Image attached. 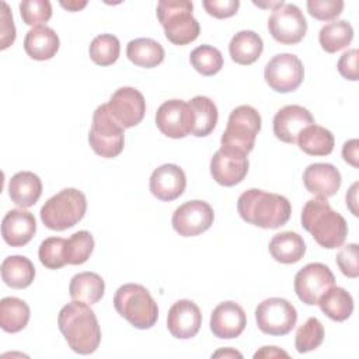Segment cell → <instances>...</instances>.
I'll list each match as a JSON object with an SVG mask.
<instances>
[{
    "label": "cell",
    "instance_id": "cell-35",
    "mask_svg": "<svg viewBox=\"0 0 359 359\" xmlns=\"http://www.w3.org/2000/svg\"><path fill=\"white\" fill-rule=\"evenodd\" d=\"M91 60L98 66H109L115 63L121 53L119 39L112 34L97 35L88 48Z\"/></svg>",
    "mask_w": 359,
    "mask_h": 359
},
{
    "label": "cell",
    "instance_id": "cell-22",
    "mask_svg": "<svg viewBox=\"0 0 359 359\" xmlns=\"http://www.w3.org/2000/svg\"><path fill=\"white\" fill-rule=\"evenodd\" d=\"M36 231V222L31 212L11 209L6 213L1 222L3 240L10 247H22L28 244Z\"/></svg>",
    "mask_w": 359,
    "mask_h": 359
},
{
    "label": "cell",
    "instance_id": "cell-5",
    "mask_svg": "<svg viewBox=\"0 0 359 359\" xmlns=\"http://www.w3.org/2000/svg\"><path fill=\"white\" fill-rule=\"evenodd\" d=\"M192 10L194 4L188 0H160L157 3V18L171 43L184 46L199 36L201 27L192 15Z\"/></svg>",
    "mask_w": 359,
    "mask_h": 359
},
{
    "label": "cell",
    "instance_id": "cell-36",
    "mask_svg": "<svg viewBox=\"0 0 359 359\" xmlns=\"http://www.w3.org/2000/svg\"><path fill=\"white\" fill-rule=\"evenodd\" d=\"M192 67L202 76H213L223 67L222 52L212 45H201L189 55Z\"/></svg>",
    "mask_w": 359,
    "mask_h": 359
},
{
    "label": "cell",
    "instance_id": "cell-4",
    "mask_svg": "<svg viewBox=\"0 0 359 359\" xmlns=\"http://www.w3.org/2000/svg\"><path fill=\"white\" fill-rule=\"evenodd\" d=\"M114 307L137 330L151 328L158 318V307L150 292L139 283H125L114 294Z\"/></svg>",
    "mask_w": 359,
    "mask_h": 359
},
{
    "label": "cell",
    "instance_id": "cell-7",
    "mask_svg": "<svg viewBox=\"0 0 359 359\" xmlns=\"http://www.w3.org/2000/svg\"><path fill=\"white\" fill-rule=\"evenodd\" d=\"M261 130V115L251 105H240L230 112L226 130L220 143L248 154L255 144V137Z\"/></svg>",
    "mask_w": 359,
    "mask_h": 359
},
{
    "label": "cell",
    "instance_id": "cell-46",
    "mask_svg": "<svg viewBox=\"0 0 359 359\" xmlns=\"http://www.w3.org/2000/svg\"><path fill=\"white\" fill-rule=\"evenodd\" d=\"M359 140L358 139H351L348 142L344 143V147H342V157L344 160L351 164L352 167L358 168L359 167Z\"/></svg>",
    "mask_w": 359,
    "mask_h": 359
},
{
    "label": "cell",
    "instance_id": "cell-2",
    "mask_svg": "<svg viewBox=\"0 0 359 359\" xmlns=\"http://www.w3.org/2000/svg\"><path fill=\"white\" fill-rule=\"evenodd\" d=\"M240 217L261 229H279L292 215V206L286 196L251 188L243 192L237 201Z\"/></svg>",
    "mask_w": 359,
    "mask_h": 359
},
{
    "label": "cell",
    "instance_id": "cell-21",
    "mask_svg": "<svg viewBox=\"0 0 359 359\" xmlns=\"http://www.w3.org/2000/svg\"><path fill=\"white\" fill-rule=\"evenodd\" d=\"M341 172L330 163L310 164L303 172V184L306 189L321 198L334 196L341 187Z\"/></svg>",
    "mask_w": 359,
    "mask_h": 359
},
{
    "label": "cell",
    "instance_id": "cell-15",
    "mask_svg": "<svg viewBox=\"0 0 359 359\" xmlns=\"http://www.w3.org/2000/svg\"><path fill=\"white\" fill-rule=\"evenodd\" d=\"M248 165L245 153L222 146L210 158V174L219 185L234 187L245 178Z\"/></svg>",
    "mask_w": 359,
    "mask_h": 359
},
{
    "label": "cell",
    "instance_id": "cell-20",
    "mask_svg": "<svg viewBox=\"0 0 359 359\" xmlns=\"http://www.w3.org/2000/svg\"><path fill=\"white\" fill-rule=\"evenodd\" d=\"M314 123L310 111L302 105H286L273 116V135L285 143H296L299 133L309 125Z\"/></svg>",
    "mask_w": 359,
    "mask_h": 359
},
{
    "label": "cell",
    "instance_id": "cell-23",
    "mask_svg": "<svg viewBox=\"0 0 359 359\" xmlns=\"http://www.w3.org/2000/svg\"><path fill=\"white\" fill-rule=\"evenodd\" d=\"M42 194V181L32 171H20L10 178L8 196L20 208L34 206Z\"/></svg>",
    "mask_w": 359,
    "mask_h": 359
},
{
    "label": "cell",
    "instance_id": "cell-17",
    "mask_svg": "<svg viewBox=\"0 0 359 359\" xmlns=\"http://www.w3.org/2000/svg\"><path fill=\"white\" fill-rule=\"evenodd\" d=\"M247 325L244 309L231 300L219 303L210 314V331L220 339H233L241 335Z\"/></svg>",
    "mask_w": 359,
    "mask_h": 359
},
{
    "label": "cell",
    "instance_id": "cell-43",
    "mask_svg": "<svg viewBox=\"0 0 359 359\" xmlns=\"http://www.w3.org/2000/svg\"><path fill=\"white\" fill-rule=\"evenodd\" d=\"M202 4L209 15L220 20L233 17L240 7L238 0H203Z\"/></svg>",
    "mask_w": 359,
    "mask_h": 359
},
{
    "label": "cell",
    "instance_id": "cell-33",
    "mask_svg": "<svg viewBox=\"0 0 359 359\" xmlns=\"http://www.w3.org/2000/svg\"><path fill=\"white\" fill-rule=\"evenodd\" d=\"M29 306L18 297H4L0 302V327L6 332H18L29 321Z\"/></svg>",
    "mask_w": 359,
    "mask_h": 359
},
{
    "label": "cell",
    "instance_id": "cell-45",
    "mask_svg": "<svg viewBox=\"0 0 359 359\" xmlns=\"http://www.w3.org/2000/svg\"><path fill=\"white\" fill-rule=\"evenodd\" d=\"M15 39V27L13 21V14L6 1H1V49L8 48Z\"/></svg>",
    "mask_w": 359,
    "mask_h": 359
},
{
    "label": "cell",
    "instance_id": "cell-1",
    "mask_svg": "<svg viewBox=\"0 0 359 359\" xmlns=\"http://www.w3.org/2000/svg\"><path fill=\"white\" fill-rule=\"evenodd\" d=\"M57 325L67 345L79 355H90L101 342V328L90 304L72 300L57 314Z\"/></svg>",
    "mask_w": 359,
    "mask_h": 359
},
{
    "label": "cell",
    "instance_id": "cell-32",
    "mask_svg": "<svg viewBox=\"0 0 359 359\" xmlns=\"http://www.w3.org/2000/svg\"><path fill=\"white\" fill-rule=\"evenodd\" d=\"M188 104L194 112V128L191 135L196 137L210 135L216 128L219 118L216 104L205 95H195Z\"/></svg>",
    "mask_w": 359,
    "mask_h": 359
},
{
    "label": "cell",
    "instance_id": "cell-6",
    "mask_svg": "<svg viewBox=\"0 0 359 359\" xmlns=\"http://www.w3.org/2000/svg\"><path fill=\"white\" fill-rule=\"evenodd\" d=\"M86 195L76 188H65L41 208V220L49 230L63 231L76 226L86 215Z\"/></svg>",
    "mask_w": 359,
    "mask_h": 359
},
{
    "label": "cell",
    "instance_id": "cell-50",
    "mask_svg": "<svg viewBox=\"0 0 359 359\" xmlns=\"http://www.w3.org/2000/svg\"><path fill=\"white\" fill-rule=\"evenodd\" d=\"M60 6L67 11H79L87 6V1H60Z\"/></svg>",
    "mask_w": 359,
    "mask_h": 359
},
{
    "label": "cell",
    "instance_id": "cell-12",
    "mask_svg": "<svg viewBox=\"0 0 359 359\" xmlns=\"http://www.w3.org/2000/svg\"><path fill=\"white\" fill-rule=\"evenodd\" d=\"M215 220L212 206L201 199L180 205L171 217L172 229L182 237H195L210 229Z\"/></svg>",
    "mask_w": 359,
    "mask_h": 359
},
{
    "label": "cell",
    "instance_id": "cell-14",
    "mask_svg": "<svg viewBox=\"0 0 359 359\" xmlns=\"http://www.w3.org/2000/svg\"><path fill=\"white\" fill-rule=\"evenodd\" d=\"M158 130L171 139H182L192 133L194 112L182 100L164 101L156 114Z\"/></svg>",
    "mask_w": 359,
    "mask_h": 359
},
{
    "label": "cell",
    "instance_id": "cell-39",
    "mask_svg": "<svg viewBox=\"0 0 359 359\" xmlns=\"http://www.w3.org/2000/svg\"><path fill=\"white\" fill-rule=\"evenodd\" d=\"M41 264L48 269H59L67 264L66 261V240L62 237L45 238L38 250Z\"/></svg>",
    "mask_w": 359,
    "mask_h": 359
},
{
    "label": "cell",
    "instance_id": "cell-37",
    "mask_svg": "<svg viewBox=\"0 0 359 359\" xmlns=\"http://www.w3.org/2000/svg\"><path fill=\"white\" fill-rule=\"evenodd\" d=\"M324 327L316 317H310L302 324L294 337V346L299 353H307L318 348L324 341Z\"/></svg>",
    "mask_w": 359,
    "mask_h": 359
},
{
    "label": "cell",
    "instance_id": "cell-25",
    "mask_svg": "<svg viewBox=\"0 0 359 359\" xmlns=\"http://www.w3.org/2000/svg\"><path fill=\"white\" fill-rule=\"evenodd\" d=\"M262 50H264L262 38L251 29H244L237 32L229 43V53L231 60L243 66H248L257 62Z\"/></svg>",
    "mask_w": 359,
    "mask_h": 359
},
{
    "label": "cell",
    "instance_id": "cell-49",
    "mask_svg": "<svg viewBox=\"0 0 359 359\" xmlns=\"http://www.w3.org/2000/svg\"><path fill=\"white\" fill-rule=\"evenodd\" d=\"M212 358H243V355L231 348H224L212 355Z\"/></svg>",
    "mask_w": 359,
    "mask_h": 359
},
{
    "label": "cell",
    "instance_id": "cell-13",
    "mask_svg": "<svg viewBox=\"0 0 359 359\" xmlns=\"http://www.w3.org/2000/svg\"><path fill=\"white\" fill-rule=\"evenodd\" d=\"M335 283L331 269L321 262H311L303 266L294 276V292L307 306H314L324 292Z\"/></svg>",
    "mask_w": 359,
    "mask_h": 359
},
{
    "label": "cell",
    "instance_id": "cell-18",
    "mask_svg": "<svg viewBox=\"0 0 359 359\" xmlns=\"http://www.w3.org/2000/svg\"><path fill=\"white\" fill-rule=\"evenodd\" d=\"M202 325V313L199 307L188 299L175 302L167 314V328L177 339H189L195 337Z\"/></svg>",
    "mask_w": 359,
    "mask_h": 359
},
{
    "label": "cell",
    "instance_id": "cell-16",
    "mask_svg": "<svg viewBox=\"0 0 359 359\" xmlns=\"http://www.w3.org/2000/svg\"><path fill=\"white\" fill-rule=\"evenodd\" d=\"M111 116L123 129L133 128L142 122L146 112L143 94L133 87L118 88L107 102Z\"/></svg>",
    "mask_w": 359,
    "mask_h": 359
},
{
    "label": "cell",
    "instance_id": "cell-24",
    "mask_svg": "<svg viewBox=\"0 0 359 359\" xmlns=\"http://www.w3.org/2000/svg\"><path fill=\"white\" fill-rule=\"evenodd\" d=\"M59 45L57 34L46 25L31 28L24 39V49L34 60L52 59L59 50Z\"/></svg>",
    "mask_w": 359,
    "mask_h": 359
},
{
    "label": "cell",
    "instance_id": "cell-10",
    "mask_svg": "<svg viewBox=\"0 0 359 359\" xmlns=\"http://www.w3.org/2000/svg\"><path fill=\"white\" fill-rule=\"evenodd\" d=\"M264 77L273 91L290 93L303 83L304 67L296 55L278 53L266 63Z\"/></svg>",
    "mask_w": 359,
    "mask_h": 359
},
{
    "label": "cell",
    "instance_id": "cell-38",
    "mask_svg": "<svg viewBox=\"0 0 359 359\" xmlns=\"http://www.w3.org/2000/svg\"><path fill=\"white\" fill-rule=\"evenodd\" d=\"M94 251V237L87 230H80L66 240V261L70 265L84 264Z\"/></svg>",
    "mask_w": 359,
    "mask_h": 359
},
{
    "label": "cell",
    "instance_id": "cell-42",
    "mask_svg": "<svg viewBox=\"0 0 359 359\" xmlns=\"http://www.w3.org/2000/svg\"><path fill=\"white\" fill-rule=\"evenodd\" d=\"M307 10L311 17L320 21H332L344 10L341 0H309Z\"/></svg>",
    "mask_w": 359,
    "mask_h": 359
},
{
    "label": "cell",
    "instance_id": "cell-31",
    "mask_svg": "<svg viewBox=\"0 0 359 359\" xmlns=\"http://www.w3.org/2000/svg\"><path fill=\"white\" fill-rule=\"evenodd\" d=\"M126 56L133 65L151 69L164 60L165 52L161 43L151 38H136L128 43Z\"/></svg>",
    "mask_w": 359,
    "mask_h": 359
},
{
    "label": "cell",
    "instance_id": "cell-47",
    "mask_svg": "<svg viewBox=\"0 0 359 359\" xmlns=\"http://www.w3.org/2000/svg\"><path fill=\"white\" fill-rule=\"evenodd\" d=\"M280 356L287 358L289 353L279 349L278 346H262L259 351H257L254 353L255 359H258V358H280Z\"/></svg>",
    "mask_w": 359,
    "mask_h": 359
},
{
    "label": "cell",
    "instance_id": "cell-8",
    "mask_svg": "<svg viewBox=\"0 0 359 359\" xmlns=\"http://www.w3.org/2000/svg\"><path fill=\"white\" fill-rule=\"evenodd\" d=\"M88 143L95 154L104 158L119 156L125 144L123 128L111 116L107 104L97 107L88 132Z\"/></svg>",
    "mask_w": 359,
    "mask_h": 359
},
{
    "label": "cell",
    "instance_id": "cell-44",
    "mask_svg": "<svg viewBox=\"0 0 359 359\" xmlns=\"http://www.w3.org/2000/svg\"><path fill=\"white\" fill-rule=\"evenodd\" d=\"M358 59H359V50L358 49H349L342 53V56L338 60V72L339 74L351 81H356L359 79V67H358Z\"/></svg>",
    "mask_w": 359,
    "mask_h": 359
},
{
    "label": "cell",
    "instance_id": "cell-34",
    "mask_svg": "<svg viewBox=\"0 0 359 359\" xmlns=\"http://www.w3.org/2000/svg\"><path fill=\"white\" fill-rule=\"evenodd\" d=\"M353 39V28L345 20H338L325 24L318 34L321 48L328 53H335L345 49Z\"/></svg>",
    "mask_w": 359,
    "mask_h": 359
},
{
    "label": "cell",
    "instance_id": "cell-27",
    "mask_svg": "<svg viewBox=\"0 0 359 359\" xmlns=\"http://www.w3.org/2000/svg\"><path fill=\"white\" fill-rule=\"evenodd\" d=\"M105 292L104 279L95 272H80L70 279L69 294L73 300L84 302L87 304L98 303Z\"/></svg>",
    "mask_w": 359,
    "mask_h": 359
},
{
    "label": "cell",
    "instance_id": "cell-40",
    "mask_svg": "<svg viewBox=\"0 0 359 359\" xmlns=\"http://www.w3.org/2000/svg\"><path fill=\"white\" fill-rule=\"evenodd\" d=\"M20 14L27 25L41 27L52 17V4L48 0H27L20 3Z\"/></svg>",
    "mask_w": 359,
    "mask_h": 359
},
{
    "label": "cell",
    "instance_id": "cell-28",
    "mask_svg": "<svg viewBox=\"0 0 359 359\" xmlns=\"http://www.w3.org/2000/svg\"><path fill=\"white\" fill-rule=\"evenodd\" d=\"M35 278V266L24 255H10L1 262V279L13 289L28 287Z\"/></svg>",
    "mask_w": 359,
    "mask_h": 359
},
{
    "label": "cell",
    "instance_id": "cell-41",
    "mask_svg": "<svg viewBox=\"0 0 359 359\" xmlns=\"http://www.w3.org/2000/svg\"><path fill=\"white\" fill-rule=\"evenodd\" d=\"M358 259H359V245L355 244V243H351V244H346L344 245L337 257H335V261H337V265L338 268L341 269V272L348 276V278H358L359 276V264H358Z\"/></svg>",
    "mask_w": 359,
    "mask_h": 359
},
{
    "label": "cell",
    "instance_id": "cell-3",
    "mask_svg": "<svg viewBox=\"0 0 359 359\" xmlns=\"http://www.w3.org/2000/svg\"><path fill=\"white\" fill-rule=\"evenodd\" d=\"M302 226L316 243L327 250L338 248L348 236V224L342 215L335 212L327 198H313L302 209Z\"/></svg>",
    "mask_w": 359,
    "mask_h": 359
},
{
    "label": "cell",
    "instance_id": "cell-30",
    "mask_svg": "<svg viewBox=\"0 0 359 359\" xmlns=\"http://www.w3.org/2000/svg\"><path fill=\"white\" fill-rule=\"evenodd\" d=\"M321 311L334 321H345L353 311V299L348 290L339 286H331L321 294L317 303Z\"/></svg>",
    "mask_w": 359,
    "mask_h": 359
},
{
    "label": "cell",
    "instance_id": "cell-26",
    "mask_svg": "<svg viewBox=\"0 0 359 359\" xmlns=\"http://www.w3.org/2000/svg\"><path fill=\"white\" fill-rule=\"evenodd\" d=\"M268 248L275 261L280 264H294L303 258L306 243L303 237L294 231H282L271 238Z\"/></svg>",
    "mask_w": 359,
    "mask_h": 359
},
{
    "label": "cell",
    "instance_id": "cell-29",
    "mask_svg": "<svg viewBox=\"0 0 359 359\" xmlns=\"http://www.w3.org/2000/svg\"><path fill=\"white\" fill-rule=\"evenodd\" d=\"M296 143L309 156H328L334 150V135L324 126L311 123L297 136Z\"/></svg>",
    "mask_w": 359,
    "mask_h": 359
},
{
    "label": "cell",
    "instance_id": "cell-11",
    "mask_svg": "<svg viewBox=\"0 0 359 359\" xmlns=\"http://www.w3.org/2000/svg\"><path fill=\"white\" fill-rule=\"evenodd\" d=\"M271 36L283 45L299 43L307 32V21L296 4L285 3L275 8L268 20Z\"/></svg>",
    "mask_w": 359,
    "mask_h": 359
},
{
    "label": "cell",
    "instance_id": "cell-19",
    "mask_svg": "<svg viewBox=\"0 0 359 359\" xmlns=\"http://www.w3.org/2000/svg\"><path fill=\"white\" fill-rule=\"evenodd\" d=\"M149 187L153 196L163 202H171L184 194L187 177L180 165L163 164L151 172Z\"/></svg>",
    "mask_w": 359,
    "mask_h": 359
},
{
    "label": "cell",
    "instance_id": "cell-9",
    "mask_svg": "<svg viewBox=\"0 0 359 359\" xmlns=\"http://www.w3.org/2000/svg\"><path fill=\"white\" fill-rule=\"evenodd\" d=\"M258 328L268 335H286L297 323L296 307L286 299L269 297L262 300L255 309Z\"/></svg>",
    "mask_w": 359,
    "mask_h": 359
},
{
    "label": "cell",
    "instance_id": "cell-48",
    "mask_svg": "<svg viewBox=\"0 0 359 359\" xmlns=\"http://www.w3.org/2000/svg\"><path fill=\"white\" fill-rule=\"evenodd\" d=\"M358 182H355L351 189L346 192V206L351 209V212L358 216V209H356V203H358Z\"/></svg>",
    "mask_w": 359,
    "mask_h": 359
}]
</instances>
